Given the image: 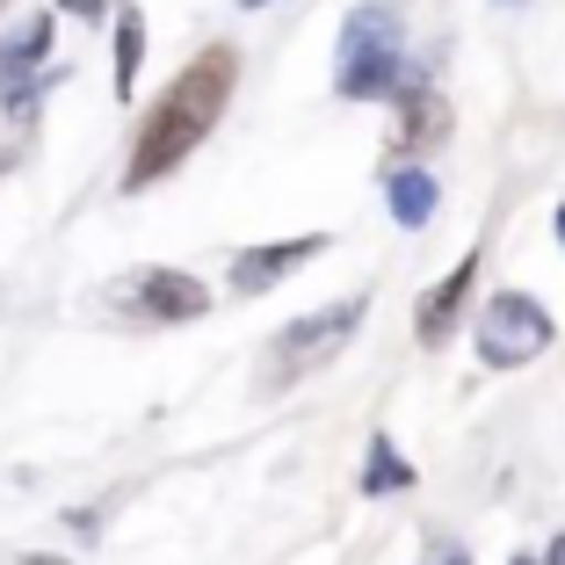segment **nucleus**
I'll list each match as a JSON object with an SVG mask.
<instances>
[{"mask_svg": "<svg viewBox=\"0 0 565 565\" xmlns=\"http://www.w3.org/2000/svg\"><path fill=\"white\" fill-rule=\"evenodd\" d=\"M51 8H58V15H73V22H109V8H117V0H51Z\"/></svg>", "mask_w": 565, "mask_h": 565, "instance_id": "12", "label": "nucleus"}, {"mask_svg": "<svg viewBox=\"0 0 565 565\" xmlns=\"http://www.w3.org/2000/svg\"><path fill=\"white\" fill-rule=\"evenodd\" d=\"M51 36H58V8H36V15L8 22L0 30V81H30L51 66Z\"/></svg>", "mask_w": 565, "mask_h": 565, "instance_id": "9", "label": "nucleus"}, {"mask_svg": "<svg viewBox=\"0 0 565 565\" xmlns=\"http://www.w3.org/2000/svg\"><path fill=\"white\" fill-rule=\"evenodd\" d=\"M109 305L146 319V327H189V319L211 312V290H203L189 268H138L124 290H109Z\"/></svg>", "mask_w": 565, "mask_h": 565, "instance_id": "5", "label": "nucleus"}, {"mask_svg": "<svg viewBox=\"0 0 565 565\" xmlns=\"http://www.w3.org/2000/svg\"><path fill=\"white\" fill-rule=\"evenodd\" d=\"M384 211H392L399 233H428L435 211H443V182H435L420 160H399L392 174H384Z\"/></svg>", "mask_w": 565, "mask_h": 565, "instance_id": "8", "label": "nucleus"}, {"mask_svg": "<svg viewBox=\"0 0 565 565\" xmlns=\"http://www.w3.org/2000/svg\"><path fill=\"white\" fill-rule=\"evenodd\" d=\"M312 254H327V233H298V239H268V247H247L233 268H225V290H233V298H262V290H276L282 276H298Z\"/></svg>", "mask_w": 565, "mask_h": 565, "instance_id": "6", "label": "nucleus"}, {"mask_svg": "<svg viewBox=\"0 0 565 565\" xmlns=\"http://www.w3.org/2000/svg\"><path fill=\"white\" fill-rule=\"evenodd\" d=\"M363 312H370V298L355 290V298H341V305H319V312L290 319V327H282V341L268 349V363H276V384H298V377H312L319 363H333V355L355 341Z\"/></svg>", "mask_w": 565, "mask_h": 565, "instance_id": "4", "label": "nucleus"}, {"mask_svg": "<svg viewBox=\"0 0 565 565\" xmlns=\"http://www.w3.org/2000/svg\"><path fill=\"white\" fill-rule=\"evenodd\" d=\"M493 8H530V0H493Z\"/></svg>", "mask_w": 565, "mask_h": 565, "instance_id": "18", "label": "nucleus"}, {"mask_svg": "<svg viewBox=\"0 0 565 565\" xmlns=\"http://www.w3.org/2000/svg\"><path fill=\"white\" fill-rule=\"evenodd\" d=\"M414 73V51H406V22L399 8L384 0H363L341 22V58H333V87L341 102H392Z\"/></svg>", "mask_w": 565, "mask_h": 565, "instance_id": "2", "label": "nucleus"}, {"mask_svg": "<svg viewBox=\"0 0 565 565\" xmlns=\"http://www.w3.org/2000/svg\"><path fill=\"white\" fill-rule=\"evenodd\" d=\"M233 81H239L233 44L196 51V58L174 73V87L160 95V109L146 117V131H138L131 167H124V189H152V182H167V174H174V167H182L189 152H196L203 138L217 131L225 102H233Z\"/></svg>", "mask_w": 565, "mask_h": 565, "instance_id": "1", "label": "nucleus"}, {"mask_svg": "<svg viewBox=\"0 0 565 565\" xmlns=\"http://www.w3.org/2000/svg\"><path fill=\"white\" fill-rule=\"evenodd\" d=\"M558 341V319L544 312V298L530 290H493V298L471 312V349L486 370H522Z\"/></svg>", "mask_w": 565, "mask_h": 565, "instance_id": "3", "label": "nucleus"}, {"mask_svg": "<svg viewBox=\"0 0 565 565\" xmlns=\"http://www.w3.org/2000/svg\"><path fill=\"white\" fill-rule=\"evenodd\" d=\"M239 8H247V15H254V8H276V0H239Z\"/></svg>", "mask_w": 565, "mask_h": 565, "instance_id": "17", "label": "nucleus"}, {"mask_svg": "<svg viewBox=\"0 0 565 565\" xmlns=\"http://www.w3.org/2000/svg\"><path fill=\"white\" fill-rule=\"evenodd\" d=\"M355 486H363L370 500H384V493H414V465L399 457V443H392L384 428L370 435V449H363V479H355Z\"/></svg>", "mask_w": 565, "mask_h": 565, "instance_id": "11", "label": "nucleus"}, {"mask_svg": "<svg viewBox=\"0 0 565 565\" xmlns=\"http://www.w3.org/2000/svg\"><path fill=\"white\" fill-rule=\"evenodd\" d=\"M428 565H471V551H465V544H435Z\"/></svg>", "mask_w": 565, "mask_h": 565, "instance_id": "13", "label": "nucleus"}, {"mask_svg": "<svg viewBox=\"0 0 565 565\" xmlns=\"http://www.w3.org/2000/svg\"><path fill=\"white\" fill-rule=\"evenodd\" d=\"M471 282H479V254H465V262H457V268H449V276L428 290V298L414 305V333H420V349H443L449 333H457V319L471 312Z\"/></svg>", "mask_w": 565, "mask_h": 565, "instance_id": "7", "label": "nucleus"}, {"mask_svg": "<svg viewBox=\"0 0 565 565\" xmlns=\"http://www.w3.org/2000/svg\"><path fill=\"white\" fill-rule=\"evenodd\" d=\"M551 233H558V247H565V203H558V211H551Z\"/></svg>", "mask_w": 565, "mask_h": 565, "instance_id": "15", "label": "nucleus"}, {"mask_svg": "<svg viewBox=\"0 0 565 565\" xmlns=\"http://www.w3.org/2000/svg\"><path fill=\"white\" fill-rule=\"evenodd\" d=\"M508 565H544V551H522V558H508Z\"/></svg>", "mask_w": 565, "mask_h": 565, "instance_id": "16", "label": "nucleus"}, {"mask_svg": "<svg viewBox=\"0 0 565 565\" xmlns=\"http://www.w3.org/2000/svg\"><path fill=\"white\" fill-rule=\"evenodd\" d=\"M544 565H565V536H551V544H544Z\"/></svg>", "mask_w": 565, "mask_h": 565, "instance_id": "14", "label": "nucleus"}, {"mask_svg": "<svg viewBox=\"0 0 565 565\" xmlns=\"http://www.w3.org/2000/svg\"><path fill=\"white\" fill-rule=\"evenodd\" d=\"M109 44H117V95H138V66H146V15H138L131 0L109 8Z\"/></svg>", "mask_w": 565, "mask_h": 565, "instance_id": "10", "label": "nucleus"}]
</instances>
